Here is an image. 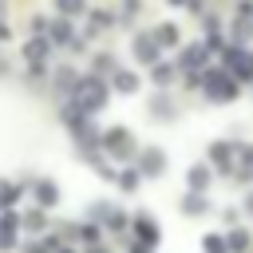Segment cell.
Masks as SVG:
<instances>
[{"label":"cell","mask_w":253,"mask_h":253,"mask_svg":"<svg viewBox=\"0 0 253 253\" xmlns=\"http://www.w3.org/2000/svg\"><path fill=\"white\" fill-rule=\"evenodd\" d=\"M36 194H40V202H43V206H55V198H59V190H55L51 182H40V186H36Z\"/></svg>","instance_id":"cell-8"},{"label":"cell","mask_w":253,"mask_h":253,"mask_svg":"<svg viewBox=\"0 0 253 253\" xmlns=\"http://www.w3.org/2000/svg\"><path fill=\"white\" fill-rule=\"evenodd\" d=\"M229 249L245 253V249H249V233H245V229H233V233H229Z\"/></svg>","instance_id":"cell-10"},{"label":"cell","mask_w":253,"mask_h":253,"mask_svg":"<svg viewBox=\"0 0 253 253\" xmlns=\"http://www.w3.org/2000/svg\"><path fill=\"white\" fill-rule=\"evenodd\" d=\"M134 253H146V249H134Z\"/></svg>","instance_id":"cell-20"},{"label":"cell","mask_w":253,"mask_h":253,"mask_svg":"<svg viewBox=\"0 0 253 253\" xmlns=\"http://www.w3.org/2000/svg\"><path fill=\"white\" fill-rule=\"evenodd\" d=\"M138 166H142V174H146V178H158V174L166 170V154H162V150H142Z\"/></svg>","instance_id":"cell-3"},{"label":"cell","mask_w":253,"mask_h":253,"mask_svg":"<svg viewBox=\"0 0 253 253\" xmlns=\"http://www.w3.org/2000/svg\"><path fill=\"white\" fill-rule=\"evenodd\" d=\"M134 55H138L142 63H154V59H158V43H154V40H142V36H138V40H134Z\"/></svg>","instance_id":"cell-4"},{"label":"cell","mask_w":253,"mask_h":253,"mask_svg":"<svg viewBox=\"0 0 253 253\" xmlns=\"http://www.w3.org/2000/svg\"><path fill=\"white\" fill-rule=\"evenodd\" d=\"M115 87H119V91H134L138 83H134V75H130V71H119V75H115Z\"/></svg>","instance_id":"cell-12"},{"label":"cell","mask_w":253,"mask_h":253,"mask_svg":"<svg viewBox=\"0 0 253 253\" xmlns=\"http://www.w3.org/2000/svg\"><path fill=\"white\" fill-rule=\"evenodd\" d=\"M170 75H174V71H170V67H166V63H162V67H158V71H154V83H158V87H166V83H170Z\"/></svg>","instance_id":"cell-17"},{"label":"cell","mask_w":253,"mask_h":253,"mask_svg":"<svg viewBox=\"0 0 253 253\" xmlns=\"http://www.w3.org/2000/svg\"><path fill=\"white\" fill-rule=\"evenodd\" d=\"M55 8L67 12V16H79V12H83V0H55Z\"/></svg>","instance_id":"cell-14"},{"label":"cell","mask_w":253,"mask_h":253,"mask_svg":"<svg viewBox=\"0 0 253 253\" xmlns=\"http://www.w3.org/2000/svg\"><path fill=\"white\" fill-rule=\"evenodd\" d=\"M158 40L162 43H178V28H158Z\"/></svg>","instance_id":"cell-16"},{"label":"cell","mask_w":253,"mask_h":253,"mask_svg":"<svg viewBox=\"0 0 253 253\" xmlns=\"http://www.w3.org/2000/svg\"><path fill=\"white\" fill-rule=\"evenodd\" d=\"M12 237H16V217L8 213V217H0V249H8Z\"/></svg>","instance_id":"cell-6"},{"label":"cell","mask_w":253,"mask_h":253,"mask_svg":"<svg viewBox=\"0 0 253 253\" xmlns=\"http://www.w3.org/2000/svg\"><path fill=\"white\" fill-rule=\"evenodd\" d=\"M91 253H103V249H91Z\"/></svg>","instance_id":"cell-22"},{"label":"cell","mask_w":253,"mask_h":253,"mask_svg":"<svg viewBox=\"0 0 253 253\" xmlns=\"http://www.w3.org/2000/svg\"><path fill=\"white\" fill-rule=\"evenodd\" d=\"M229 154H233V146H229V142H217V146L210 150V158H213L217 166H229Z\"/></svg>","instance_id":"cell-7"},{"label":"cell","mask_w":253,"mask_h":253,"mask_svg":"<svg viewBox=\"0 0 253 253\" xmlns=\"http://www.w3.org/2000/svg\"><path fill=\"white\" fill-rule=\"evenodd\" d=\"M206 182H210V166H194V170H190V186H194V190H202Z\"/></svg>","instance_id":"cell-9"},{"label":"cell","mask_w":253,"mask_h":253,"mask_svg":"<svg viewBox=\"0 0 253 253\" xmlns=\"http://www.w3.org/2000/svg\"><path fill=\"white\" fill-rule=\"evenodd\" d=\"M47 47H51V43L36 40V43H28V51H24V55H28V59H43V55H47Z\"/></svg>","instance_id":"cell-11"},{"label":"cell","mask_w":253,"mask_h":253,"mask_svg":"<svg viewBox=\"0 0 253 253\" xmlns=\"http://www.w3.org/2000/svg\"><path fill=\"white\" fill-rule=\"evenodd\" d=\"M119 186H123V190H134V186H138L134 170H123V174H119Z\"/></svg>","instance_id":"cell-15"},{"label":"cell","mask_w":253,"mask_h":253,"mask_svg":"<svg viewBox=\"0 0 253 253\" xmlns=\"http://www.w3.org/2000/svg\"><path fill=\"white\" fill-rule=\"evenodd\" d=\"M206 95L210 99H233L237 95V79H229V75H221V71H213V75H206Z\"/></svg>","instance_id":"cell-1"},{"label":"cell","mask_w":253,"mask_h":253,"mask_svg":"<svg viewBox=\"0 0 253 253\" xmlns=\"http://www.w3.org/2000/svg\"><path fill=\"white\" fill-rule=\"evenodd\" d=\"M103 146H107L111 154H119V158H126V154L134 150V146H130V130H126V126H115V130H107V134H103Z\"/></svg>","instance_id":"cell-2"},{"label":"cell","mask_w":253,"mask_h":253,"mask_svg":"<svg viewBox=\"0 0 253 253\" xmlns=\"http://www.w3.org/2000/svg\"><path fill=\"white\" fill-rule=\"evenodd\" d=\"M206 253H225V245L217 237H206Z\"/></svg>","instance_id":"cell-18"},{"label":"cell","mask_w":253,"mask_h":253,"mask_svg":"<svg viewBox=\"0 0 253 253\" xmlns=\"http://www.w3.org/2000/svg\"><path fill=\"white\" fill-rule=\"evenodd\" d=\"M59 253H71V249H59Z\"/></svg>","instance_id":"cell-21"},{"label":"cell","mask_w":253,"mask_h":253,"mask_svg":"<svg viewBox=\"0 0 253 253\" xmlns=\"http://www.w3.org/2000/svg\"><path fill=\"white\" fill-rule=\"evenodd\" d=\"M202 210H210V202L198 198V194H190V198H186V213H202Z\"/></svg>","instance_id":"cell-13"},{"label":"cell","mask_w":253,"mask_h":253,"mask_svg":"<svg viewBox=\"0 0 253 253\" xmlns=\"http://www.w3.org/2000/svg\"><path fill=\"white\" fill-rule=\"evenodd\" d=\"M134 229H138V237H142L146 245H154V241H158V225H154V217H138V221H134Z\"/></svg>","instance_id":"cell-5"},{"label":"cell","mask_w":253,"mask_h":253,"mask_svg":"<svg viewBox=\"0 0 253 253\" xmlns=\"http://www.w3.org/2000/svg\"><path fill=\"white\" fill-rule=\"evenodd\" d=\"M245 210H249V213H253V194H249V198H245Z\"/></svg>","instance_id":"cell-19"}]
</instances>
